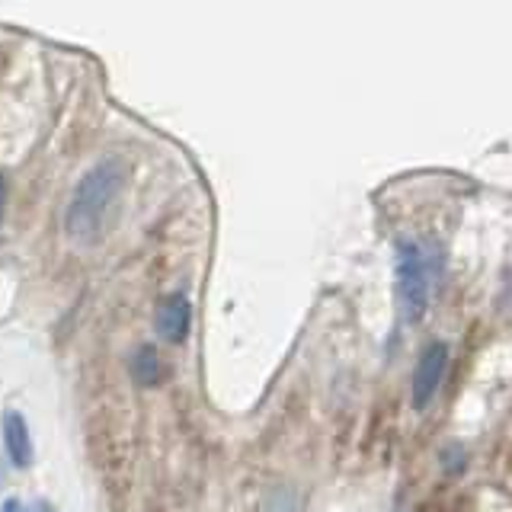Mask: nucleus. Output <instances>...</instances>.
<instances>
[{
	"label": "nucleus",
	"instance_id": "f257e3e1",
	"mask_svg": "<svg viewBox=\"0 0 512 512\" xmlns=\"http://www.w3.org/2000/svg\"><path fill=\"white\" fill-rule=\"evenodd\" d=\"M125 186V164L122 157H100L96 164L80 176L68 208H64V234L77 247H93L103 237L106 218L116 205Z\"/></svg>",
	"mask_w": 512,
	"mask_h": 512
},
{
	"label": "nucleus",
	"instance_id": "f03ea898",
	"mask_svg": "<svg viewBox=\"0 0 512 512\" xmlns=\"http://www.w3.org/2000/svg\"><path fill=\"white\" fill-rule=\"evenodd\" d=\"M442 276V253L429 240H400L397 247V298L404 320L416 324L429 311L432 292Z\"/></svg>",
	"mask_w": 512,
	"mask_h": 512
},
{
	"label": "nucleus",
	"instance_id": "7ed1b4c3",
	"mask_svg": "<svg viewBox=\"0 0 512 512\" xmlns=\"http://www.w3.org/2000/svg\"><path fill=\"white\" fill-rule=\"evenodd\" d=\"M445 368H448V346L442 340H432L420 352V359H416V368H413V384H410L413 410H426L429 400L439 394Z\"/></svg>",
	"mask_w": 512,
	"mask_h": 512
},
{
	"label": "nucleus",
	"instance_id": "20e7f679",
	"mask_svg": "<svg viewBox=\"0 0 512 512\" xmlns=\"http://www.w3.org/2000/svg\"><path fill=\"white\" fill-rule=\"evenodd\" d=\"M0 432H4V448L13 468H29L32 458H36V448H32L26 416L20 410H4V416H0Z\"/></svg>",
	"mask_w": 512,
	"mask_h": 512
},
{
	"label": "nucleus",
	"instance_id": "39448f33",
	"mask_svg": "<svg viewBox=\"0 0 512 512\" xmlns=\"http://www.w3.org/2000/svg\"><path fill=\"white\" fill-rule=\"evenodd\" d=\"M189 324H192V308L186 295H167L160 301L157 308V333L164 336L167 343H183L186 333H189Z\"/></svg>",
	"mask_w": 512,
	"mask_h": 512
},
{
	"label": "nucleus",
	"instance_id": "423d86ee",
	"mask_svg": "<svg viewBox=\"0 0 512 512\" xmlns=\"http://www.w3.org/2000/svg\"><path fill=\"white\" fill-rule=\"evenodd\" d=\"M128 375H132L138 388H157L160 378H164V365H160L157 349L141 343L132 356H128Z\"/></svg>",
	"mask_w": 512,
	"mask_h": 512
},
{
	"label": "nucleus",
	"instance_id": "0eeeda50",
	"mask_svg": "<svg viewBox=\"0 0 512 512\" xmlns=\"http://www.w3.org/2000/svg\"><path fill=\"white\" fill-rule=\"evenodd\" d=\"M263 512H301V500H298V493L292 487H272L266 493V500H263Z\"/></svg>",
	"mask_w": 512,
	"mask_h": 512
},
{
	"label": "nucleus",
	"instance_id": "6e6552de",
	"mask_svg": "<svg viewBox=\"0 0 512 512\" xmlns=\"http://www.w3.org/2000/svg\"><path fill=\"white\" fill-rule=\"evenodd\" d=\"M0 512H32L23 500H16V496H10V500H4V506H0Z\"/></svg>",
	"mask_w": 512,
	"mask_h": 512
},
{
	"label": "nucleus",
	"instance_id": "1a4fd4ad",
	"mask_svg": "<svg viewBox=\"0 0 512 512\" xmlns=\"http://www.w3.org/2000/svg\"><path fill=\"white\" fill-rule=\"evenodd\" d=\"M4 212H7V176L0 173V221H4Z\"/></svg>",
	"mask_w": 512,
	"mask_h": 512
},
{
	"label": "nucleus",
	"instance_id": "9d476101",
	"mask_svg": "<svg viewBox=\"0 0 512 512\" xmlns=\"http://www.w3.org/2000/svg\"><path fill=\"white\" fill-rule=\"evenodd\" d=\"M0 480H4V471H0Z\"/></svg>",
	"mask_w": 512,
	"mask_h": 512
}]
</instances>
